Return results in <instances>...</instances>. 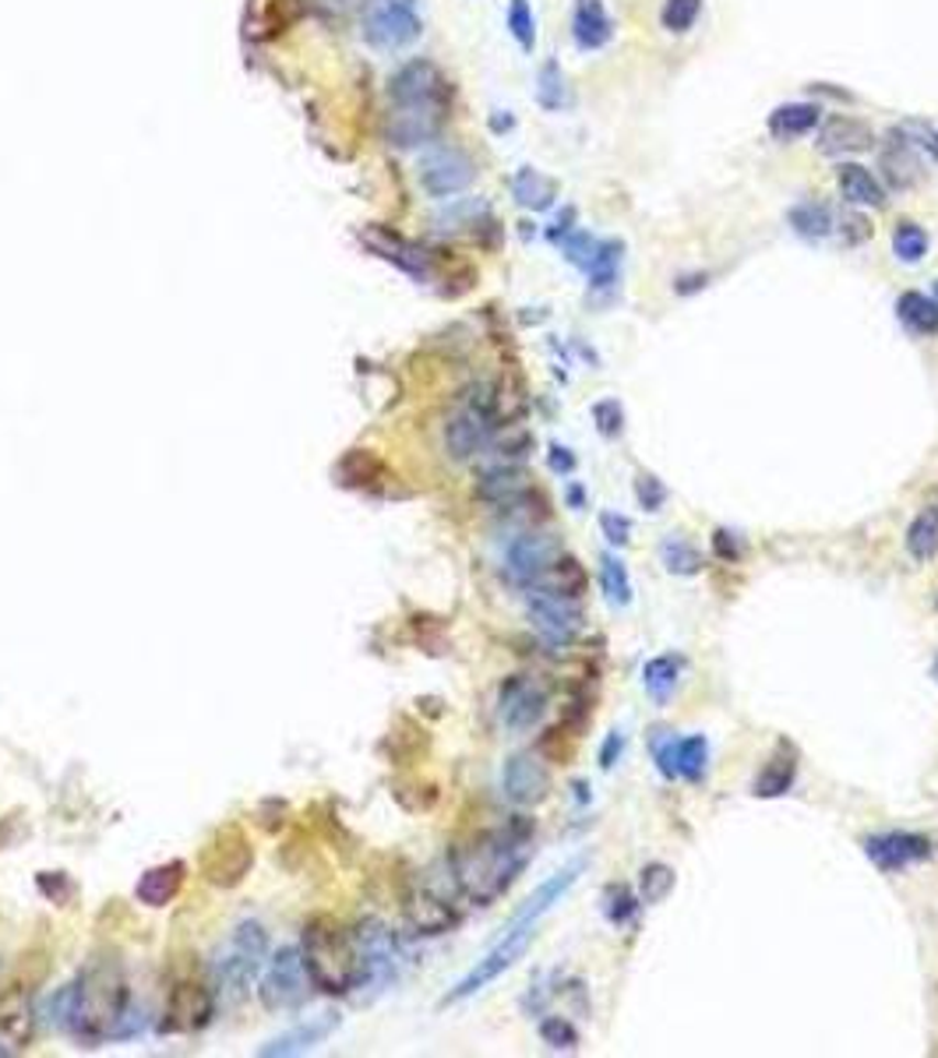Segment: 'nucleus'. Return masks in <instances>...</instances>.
Returning a JSON list of instances; mask_svg holds the SVG:
<instances>
[{
	"mask_svg": "<svg viewBox=\"0 0 938 1058\" xmlns=\"http://www.w3.org/2000/svg\"><path fill=\"white\" fill-rule=\"evenodd\" d=\"M127 981L124 970L110 960H96L78 978L60 988L49 1002L54 1023L75 1037L99 1040V1037H121V1023L127 1020Z\"/></svg>",
	"mask_w": 938,
	"mask_h": 1058,
	"instance_id": "obj_1",
	"label": "nucleus"
},
{
	"mask_svg": "<svg viewBox=\"0 0 938 1058\" xmlns=\"http://www.w3.org/2000/svg\"><path fill=\"white\" fill-rule=\"evenodd\" d=\"M529 861V826L523 829H498V833H483L473 844L459 847L448 858V876L456 879L459 896L477 903V906H491L498 896L509 893V886L515 882L518 871Z\"/></svg>",
	"mask_w": 938,
	"mask_h": 1058,
	"instance_id": "obj_2",
	"label": "nucleus"
},
{
	"mask_svg": "<svg viewBox=\"0 0 938 1058\" xmlns=\"http://www.w3.org/2000/svg\"><path fill=\"white\" fill-rule=\"evenodd\" d=\"M300 956L311 973V984L325 995H349L364 981L357 935L332 914H314L300 935Z\"/></svg>",
	"mask_w": 938,
	"mask_h": 1058,
	"instance_id": "obj_3",
	"label": "nucleus"
},
{
	"mask_svg": "<svg viewBox=\"0 0 938 1058\" xmlns=\"http://www.w3.org/2000/svg\"><path fill=\"white\" fill-rule=\"evenodd\" d=\"M498 424V396L491 385H477L469 389L466 399L459 402V410L448 416L445 424V448L451 452V459H473L477 452L491 445V434Z\"/></svg>",
	"mask_w": 938,
	"mask_h": 1058,
	"instance_id": "obj_4",
	"label": "nucleus"
},
{
	"mask_svg": "<svg viewBox=\"0 0 938 1058\" xmlns=\"http://www.w3.org/2000/svg\"><path fill=\"white\" fill-rule=\"evenodd\" d=\"M268 960V935L258 921H244V925L230 935L226 949H220V960H215V984L223 988V995L230 999H244L247 988L255 984V978L265 970Z\"/></svg>",
	"mask_w": 938,
	"mask_h": 1058,
	"instance_id": "obj_5",
	"label": "nucleus"
},
{
	"mask_svg": "<svg viewBox=\"0 0 938 1058\" xmlns=\"http://www.w3.org/2000/svg\"><path fill=\"white\" fill-rule=\"evenodd\" d=\"M311 973L304 967V956L297 946H282L272 960L265 964V973L258 981V999L268 1013H287L300 1010L311 992Z\"/></svg>",
	"mask_w": 938,
	"mask_h": 1058,
	"instance_id": "obj_6",
	"label": "nucleus"
},
{
	"mask_svg": "<svg viewBox=\"0 0 938 1058\" xmlns=\"http://www.w3.org/2000/svg\"><path fill=\"white\" fill-rule=\"evenodd\" d=\"M424 22L416 0H375L364 14V40L375 49H406L421 40Z\"/></svg>",
	"mask_w": 938,
	"mask_h": 1058,
	"instance_id": "obj_7",
	"label": "nucleus"
},
{
	"mask_svg": "<svg viewBox=\"0 0 938 1058\" xmlns=\"http://www.w3.org/2000/svg\"><path fill=\"white\" fill-rule=\"evenodd\" d=\"M250 865H255V847H250V839L241 826H223L205 844V854H201V876L220 889L241 886L247 879Z\"/></svg>",
	"mask_w": 938,
	"mask_h": 1058,
	"instance_id": "obj_8",
	"label": "nucleus"
},
{
	"mask_svg": "<svg viewBox=\"0 0 938 1058\" xmlns=\"http://www.w3.org/2000/svg\"><path fill=\"white\" fill-rule=\"evenodd\" d=\"M533 938H536V925H509L505 935H501V943L483 956V960L466 973V978L456 984V992H448V1002H459V999H469V995H477L483 992L488 984H494L501 973L512 970L518 960L526 956V949L533 946Z\"/></svg>",
	"mask_w": 938,
	"mask_h": 1058,
	"instance_id": "obj_9",
	"label": "nucleus"
},
{
	"mask_svg": "<svg viewBox=\"0 0 938 1058\" xmlns=\"http://www.w3.org/2000/svg\"><path fill=\"white\" fill-rule=\"evenodd\" d=\"M416 180L431 198H451L477 180V166L456 145H434L416 163Z\"/></svg>",
	"mask_w": 938,
	"mask_h": 1058,
	"instance_id": "obj_10",
	"label": "nucleus"
},
{
	"mask_svg": "<svg viewBox=\"0 0 938 1058\" xmlns=\"http://www.w3.org/2000/svg\"><path fill=\"white\" fill-rule=\"evenodd\" d=\"M215 1016V995L201 981H177L163 1005V1034H194Z\"/></svg>",
	"mask_w": 938,
	"mask_h": 1058,
	"instance_id": "obj_11",
	"label": "nucleus"
},
{
	"mask_svg": "<svg viewBox=\"0 0 938 1058\" xmlns=\"http://www.w3.org/2000/svg\"><path fill=\"white\" fill-rule=\"evenodd\" d=\"M448 103H406L392 107L384 121V138L395 148H424L442 134Z\"/></svg>",
	"mask_w": 938,
	"mask_h": 1058,
	"instance_id": "obj_12",
	"label": "nucleus"
},
{
	"mask_svg": "<svg viewBox=\"0 0 938 1058\" xmlns=\"http://www.w3.org/2000/svg\"><path fill=\"white\" fill-rule=\"evenodd\" d=\"M547 713V688L529 675H515L498 692V716L509 731H529Z\"/></svg>",
	"mask_w": 938,
	"mask_h": 1058,
	"instance_id": "obj_13",
	"label": "nucleus"
},
{
	"mask_svg": "<svg viewBox=\"0 0 938 1058\" xmlns=\"http://www.w3.org/2000/svg\"><path fill=\"white\" fill-rule=\"evenodd\" d=\"M526 614H529V625L550 643L572 639V635L579 632V621H582L576 597H561V593H547V590H529Z\"/></svg>",
	"mask_w": 938,
	"mask_h": 1058,
	"instance_id": "obj_14",
	"label": "nucleus"
},
{
	"mask_svg": "<svg viewBox=\"0 0 938 1058\" xmlns=\"http://www.w3.org/2000/svg\"><path fill=\"white\" fill-rule=\"evenodd\" d=\"M864 854H868V861L875 865V868H882V871H903V868H911V865L928 861L931 854H935V844H931L928 836H920V833L893 829V833L868 836V839H864Z\"/></svg>",
	"mask_w": 938,
	"mask_h": 1058,
	"instance_id": "obj_15",
	"label": "nucleus"
},
{
	"mask_svg": "<svg viewBox=\"0 0 938 1058\" xmlns=\"http://www.w3.org/2000/svg\"><path fill=\"white\" fill-rule=\"evenodd\" d=\"M652 759L667 780H702L710 766V745L702 734L692 737H652Z\"/></svg>",
	"mask_w": 938,
	"mask_h": 1058,
	"instance_id": "obj_16",
	"label": "nucleus"
},
{
	"mask_svg": "<svg viewBox=\"0 0 938 1058\" xmlns=\"http://www.w3.org/2000/svg\"><path fill=\"white\" fill-rule=\"evenodd\" d=\"M389 99H392V107L448 103V89H445L442 71L431 60H410L389 78Z\"/></svg>",
	"mask_w": 938,
	"mask_h": 1058,
	"instance_id": "obj_17",
	"label": "nucleus"
},
{
	"mask_svg": "<svg viewBox=\"0 0 938 1058\" xmlns=\"http://www.w3.org/2000/svg\"><path fill=\"white\" fill-rule=\"evenodd\" d=\"M357 935V949H360V964H364V984H389L395 978L399 967V946L392 932L381 925V921H364L354 932Z\"/></svg>",
	"mask_w": 938,
	"mask_h": 1058,
	"instance_id": "obj_18",
	"label": "nucleus"
},
{
	"mask_svg": "<svg viewBox=\"0 0 938 1058\" xmlns=\"http://www.w3.org/2000/svg\"><path fill=\"white\" fill-rule=\"evenodd\" d=\"M561 554L558 541L555 536H547V533H518L515 541L509 544V554H505V572L515 586H529L536 582V576L544 572V568L555 561Z\"/></svg>",
	"mask_w": 938,
	"mask_h": 1058,
	"instance_id": "obj_19",
	"label": "nucleus"
},
{
	"mask_svg": "<svg viewBox=\"0 0 938 1058\" xmlns=\"http://www.w3.org/2000/svg\"><path fill=\"white\" fill-rule=\"evenodd\" d=\"M547 787H550V777H547L544 762L536 759L533 751L512 755V759L505 762V769H501V791H505V798L512 804H523V809H529V804H536V801H544Z\"/></svg>",
	"mask_w": 938,
	"mask_h": 1058,
	"instance_id": "obj_20",
	"label": "nucleus"
},
{
	"mask_svg": "<svg viewBox=\"0 0 938 1058\" xmlns=\"http://www.w3.org/2000/svg\"><path fill=\"white\" fill-rule=\"evenodd\" d=\"M406 917L421 935H442L448 928H456L459 911L434 882H421L406 900Z\"/></svg>",
	"mask_w": 938,
	"mask_h": 1058,
	"instance_id": "obj_21",
	"label": "nucleus"
},
{
	"mask_svg": "<svg viewBox=\"0 0 938 1058\" xmlns=\"http://www.w3.org/2000/svg\"><path fill=\"white\" fill-rule=\"evenodd\" d=\"M875 142V134L864 121L858 116H847V113H833L826 116L823 131H818V153L826 156H847V153H864Z\"/></svg>",
	"mask_w": 938,
	"mask_h": 1058,
	"instance_id": "obj_22",
	"label": "nucleus"
},
{
	"mask_svg": "<svg viewBox=\"0 0 938 1058\" xmlns=\"http://www.w3.org/2000/svg\"><path fill=\"white\" fill-rule=\"evenodd\" d=\"M882 174L885 180L893 183L896 191H907L920 180V153L914 148V142L903 134L900 127L890 131V138H885L882 148Z\"/></svg>",
	"mask_w": 938,
	"mask_h": 1058,
	"instance_id": "obj_23",
	"label": "nucleus"
},
{
	"mask_svg": "<svg viewBox=\"0 0 938 1058\" xmlns=\"http://www.w3.org/2000/svg\"><path fill=\"white\" fill-rule=\"evenodd\" d=\"M183 879H188V865H183V861L156 865V868H148L145 876L138 879V886H134V896H138V903L159 911V906H170V903L180 896Z\"/></svg>",
	"mask_w": 938,
	"mask_h": 1058,
	"instance_id": "obj_24",
	"label": "nucleus"
},
{
	"mask_svg": "<svg viewBox=\"0 0 938 1058\" xmlns=\"http://www.w3.org/2000/svg\"><path fill=\"white\" fill-rule=\"evenodd\" d=\"M582 871H585V858H579L576 865H565L558 876H550V879L523 903V911L512 917V925H536V921H540V917L550 911V906H555V903L568 893V889L579 882Z\"/></svg>",
	"mask_w": 938,
	"mask_h": 1058,
	"instance_id": "obj_25",
	"label": "nucleus"
},
{
	"mask_svg": "<svg viewBox=\"0 0 938 1058\" xmlns=\"http://www.w3.org/2000/svg\"><path fill=\"white\" fill-rule=\"evenodd\" d=\"M611 14L603 0H576L572 14V36L582 49H600L611 43Z\"/></svg>",
	"mask_w": 938,
	"mask_h": 1058,
	"instance_id": "obj_26",
	"label": "nucleus"
},
{
	"mask_svg": "<svg viewBox=\"0 0 938 1058\" xmlns=\"http://www.w3.org/2000/svg\"><path fill=\"white\" fill-rule=\"evenodd\" d=\"M836 183H840V194L850 201L853 209H858V205L882 209L885 205V188L875 180V174L864 170L861 163H844L840 174H836Z\"/></svg>",
	"mask_w": 938,
	"mask_h": 1058,
	"instance_id": "obj_27",
	"label": "nucleus"
},
{
	"mask_svg": "<svg viewBox=\"0 0 938 1058\" xmlns=\"http://www.w3.org/2000/svg\"><path fill=\"white\" fill-rule=\"evenodd\" d=\"M335 1031V1016H322V1020H311V1023H300V1027L279 1034L276 1040H268L265 1048H258V1055H304L314 1045H322V1040Z\"/></svg>",
	"mask_w": 938,
	"mask_h": 1058,
	"instance_id": "obj_28",
	"label": "nucleus"
},
{
	"mask_svg": "<svg viewBox=\"0 0 938 1058\" xmlns=\"http://www.w3.org/2000/svg\"><path fill=\"white\" fill-rule=\"evenodd\" d=\"M823 124V107L815 103H783L769 113V131L777 138H801V134L815 131Z\"/></svg>",
	"mask_w": 938,
	"mask_h": 1058,
	"instance_id": "obj_29",
	"label": "nucleus"
},
{
	"mask_svg": "<svg viewBox=\"0 0 938 1058\" xmlns=\"http://www.w3.org/2000/svg\"><path fill=\"white\" fill-rule=\"evenodd\" d=\"M582 586H585V572H582V565L576 558H558L550 561L540 576H536V582L529 586V590H547V593H561V597H579L582 593Z\"/></svg>",
	"mask_w": 938,
	"mask_h": 1058,
	"instance_id": "obj_30",
	"label": "nucleus"
},
{
	"mask_svg": "<svg viewBox=\"0 0 938 1058\" xmlns=\"http://www.w3.org/2000/svg\"><path fill=\"white\" fill-rule=\"evenodd\" d=\"M896 318L903 322V328L914 335H935L938 332V300L911 290L896 300Z\"/></svg>",
	"mask_w": 938,
	"mask_h": 1058,
	"instance_id": "obj_31",
	"label": "nucleus"
},
{
	"mask_svg": "<svg viewBox=\"0 0 938 1058\" xmlns=\"http://www.w3.org/2000/svg\"><path fill=\"white\" fill-rule=\"evenodd\" d=\"M907 550L914 561L938 558V501H928L907 526Z\"/></svg>",
	"mask_w": 938,
	"mask_h": 1058,
	"instance_id": "obj_32",
	"label": "nucleus"
},
{
	"mask_svg": "<svg viewBox=\"0 0 938 1058\" xmlns=\"http://www.w3.org/2000/svg\"><path fill=\"white\" fill-rule=\"evenodd\" d=\"M512 198L523 209L544 212L555 205V183H550L544 174H536L533 166H523V170L512 177Z\"/></svg>",
	"mask_w": 938,
	"mask_h": 1058,
	"instance_id": "obj_33",
	"label": "nucleus"
},
{
	"mask_svg": "<svg viewBox=\"0 0 938 1058\" xmlns=\"http://www.w3.org/2000/svg\"><path fill=\"white\" fill-rule=\"evenodd\" d=\"M678 681H681V660L678 657H657L643 667V684L652 702H667L670 695L678 692Z\"/></svg>",
	"mask_w": 938,
	"mask_h": 1058,
	"instance_id": "obj_34",
	"label": "nucleus"
},
{
	"mask_svg": "<svg viewBox=\"0 0 938 1058\" xmlns=\"http://www.w3.org/2000/svg\"><path fill=\"white\" fill-rule=\"evenodd\" d=\"M794 772H797V755H791V748H786V755H777V759H769V766L759 772V780H756V798H780L791 791V783H794Z\"/></svg>",
	"mask_w": 938,
	"mask_h": 1058,
	"instance_id": "obj_35",
	"label": "nucleus"
},
{
	"mask_svg": "<svg viewBox=\"0 0 938 1058\" xmlns=\"http://www.w3.org/2000/svg\"><path fill=\"white\" fill-rule=\"evenodd\" d=\"M660 558L667 565V572H674V576H699L702 568H706L702 550L692 541H684V536H667L660 547Z\"/></svg>",
	"mask_w": 938,
	"mask_h": 1058,
	"instance_id": "obj_36",
	"label": "nucleus"
},
{
	"mask_svg": "<svg viewBox=\"0 0 938 1058\" xmlns=\"http://www.w3.org/2000/svg\"><path fill=\"white\" fill-rule=\"evenodd\" d=\"M791 226L797 237L823 241L833 233V212L823 205V201H801V205L791 209Z\"/></svg>",
	"mask_w": 938,
	"mask_h": 1058,
	"instance_id": "obj_37",
	"label": "nucleus"
},
{
	"mask_svg": "<svg viewBox=\"0 0 938 1058\" xmlns=\"http://www.w3.org/2000/svg\"><path fill=\"white\" fill-rule=\"evenodd\" d=\"M600 586L614 608H625L632 600V582H628V568L622 565L617 554H603L600 558Z\"/></svg>",
	"mask_w": 938,
	"mask_h": 1058,
	"instance_id": "obj_38",
	"label": "nucleus"
},
{
	"mask_svg": "<svg viewBox=\"0 0 938 1058\" xmlns=\"http://www.w3.org/2000/svg\"><path fill=\"white\" fill-rule=\"evenodd\" d=\"M893 255H896L903 265H917L920 258L928 255V233L920 230L917 223L903 220V223L893 230Z\"/></svg>",
	"mask_w": 938,
	"mask_h": 1058,
	"instance_id": "obj_39",
	"label": "nucleus"
},
{
	"mask_svg": "<svg viewBox=\"0 0 938 1058\" xmlns=\"http://www.w3.org/2000/svg\"><path fill=\"white\" fill-rule=\"evenodd\" d=\"M603 914H607L611 925L628 928L635 921V914H639V900H635V893L628 886L614 882V886H607V893H603Z\"/></svg>",
	"mask_w": 938,
	"mask_h": 1058,
	"instance_id": "obj_40",
	"label": "nucleus"
},
{
	"mask_svg": "<svg viewBox=\"0 0 938 1058\" xmlns=\"http://www.w3.org/2000/svg\"><path fill=\"white\" fill-rule=\"evenodd\" d=\"M536 103L544 110H561L568 103V86H565V75L555 60H547L540 67V78H536Z\"/></svg>",
	"mask_w": 938,
	"mask_h": 1058,
	"instance_id": "obj_41",
	"label": "nucleus"
},
{
	"mask_svg": "<svg viewBox=\"0 0 938 1058\" xmlns=\"http://www.w3.org/2000/svg\"><path fill=\"white\" fill-rule=\"evenodd\" d=\"M0 1034L11 1037L14 1045L29 1040V1005L22 1002L19 992H11L0 999Z\"/></svg>",
	"mask_w": 938,
	"mask_h": 1058,
	"instance_id": "obj_42",
	"label": "nucleus"
},
{
	"mask_svg": "<svg viewBox=\"0 0 938 1058\" xmlns=\"http://www.w3.org/2000/svg\"><path fill=\"white\" fill-rule=\"evenodd\" d=\"M509 29L515 43L523 49H533L536 43V19H533V8L529 0H509Z\"/></svg>",
	"mask_w": 938,
	"mask_h": 1058,
	"instance_id": "obj_43",
	"label": "nucleus"
},
{
	"mask_svg": "<svg viewBox=\"0 0 938 1058\" xmlns=\"http://www.w3.org/2000/svg\"><path fill=\"white\" fill-rule=\"evenodd\" d=\"M702 14V0H667L663 4V29L667 32H689Z\"/></svg>",
	"mask_w": 938,
	"mask_h": 1058,
	"instance_id": "obj_44",
	"label": "nucleus"
},
{
	"mask_svg": "<svg viewBox=\"0 0 938 1058\" xmlns=\"http://www.w3.org/2000/svg\"><path fill=\"white\" fill-rule=\"evenodd\" d=\"M639 882H643V900L660 903L670 896V889H674V871H670L667 865H646Z\"/></svg>",
	"mask_w": 938,
	"mask_h": 1058,
	"instance_id": "obj_45",
	"label": "nucleus"
},
{
	"mask_svg": "<svg viewBox=\"0 0 938 1058\" xmlns=\"http://www.w3.org/2000/svg\"><path fill=\"white\" fill-rule=\"evenodd\" d=\"M540 1037H544V1045H550L555 1051H568V1048L579 1045V1034L565 1016H547L540 1023Z\"/></svg>",
	"mask_w": 938,
	"mask_h": 1058,
	"instance_id": "obj_46",
	"label": "nucleus"
},
{
	"mask_svg": "<svg viewBox=\"0 0 938 1058\" xmlns=\"http://www.w3.org/2000/svg\"><path fill=\"white\" fill-rule=\"evenodd\" d=\"M900 131L907 134V138L914 142V148L920 156H928L938 163V131L925 121H911V124H900Z\"/></svg>",
	"mask_w": 938,
	"mask_h": 1058,
	"instance_id": "obj_47",
	"label": "nucleus"
},
{
	"mask_svg": "<svg viewBox=\"0 0 938 1058\" xmlns=\"http://www.w3.org/2000/svg\"><path fill=\"white\" fill-rule=\"evenodd\" d=\"M635 498H639L643 512H660V505L667 501V487L657 477H639L635 480Z\"/></svg>",
	"mask_w": 938,
	"mask_h": 1058,
	"instance_id": "obj_48",
	"label": "nucleus"
},
{
	"mask_svg": "<svg viewBox=\"0 0 938 1058\" xmlns=\"http://www.w3.org/2000/svg\"><path fill=\"white\" fill-rule=\"evenodd\" d=\"M600 530L607 536L611 547H625L632 541V523L628 515H617V512H600Z\"/></svg>",
	"mask_w": 938,
	"mask_h": 1058,
	"instance_id": "obj_49",
	"label": "nucleus"
},
{
	"mask_svg": "<svg viewBox=\"0 0 938 1058\" xmlns=\"http://www.w3.org/2000/svg\"><path fill=\"white\" fill-rule=\"evenodd\" d=\"M593 416H596V427L607 434V438H617V434H622L625 413H622V407H617V402H596Z\"/></svg>",
	"mask_w": 938,
	"mask_h": 1058,
	"instance_id": "obj_50",
	"label": "nucleus"
},
{
	"mask_svg": "<svg viewBox=\"0 0 938 1058\" xmlns=\"http://www.w3.org/2000/svg\"><path fill=\"white\" fill-rule=\"evenodd\" d=\"M622 748H625L622 731H611V734H607V742H603V748H600V766H603V769H611V766L617 762V755H622Z\"/></svg>",
	"mask_w": 938,
	"mask_h": 1058,
	"instance_id": "obj_51",
	"label": "nucleus"
},
{
	"mask_svg": "<svg viewBox=\"0 0 938 1058\" xmlns=\"http://www.w3.org/2000/svg\"><path fill=\"white\" fill-rule=\"evenodd\" d=\"M550 469H555V474H572L576 456L568 448H561V445H550Z\"/></svg>",
	"mask_w": 938,
	"mask_h": 1058,
	"instance_id": "obj_52",
	"label": "nucleus"
},
{
	"mask_svg": "<svg viewBox=\"0 0 938 1058\" xmlns=\"http://www.w3.org/2000/svg\"><path fill=\"white\" fill-rule=\"evenodd\" d=\"M713 541H716V550H719V554H724V558H727V561H734V558H737V547L730 544V533H716V536H713Z\"/></svg>",
	"mask_w": 938,
	"mask_h": 1058,
	"instance_id": "obj_53",
	"label": "nucleus"
},
{
	"mask_svg": "<svg viewBox=\"0 0 938 1058\" xmlns=\"http://www.w3.org/2000/svg\"><path fill=\"white\" fill-rule=\"evenodd\" d=\"M568 505H582V487H568Z\"/></svg>",
	"mask_w": 938,
	"mask_h": 1058,
	"instance_id": "obj_54",
	"label": "nucleus"
},
{
	"mask_svg": "<svg viewBox=\"0 0 938 1058\" xmlns=\"http://www.w3.org/2000/svg\"><path fill=\"white\" fill-rule=\"evenodd\" d=\"M931 675H935V681H938V660H935V667H931Z\"/></svg>",
	"mask_w": 938,
	"mask_h": 1058,
	"instance_id": "obj_55",
	"label": "nucleus"
},
{
	"mask_svg": "<svg viewBox=\"0 0 938 1058\" xmlns=\"http://www.w3.org/2000/svg\"><path fill=\"white\" fill-rule=\"evenodd\" d=\"M935 297H938V282H935Z\"/></svg>",
	"mask_w": 938,
	"mask_h": 1058,
	"instance_id": "obj_56",
	"label": "nucleus"
}]
</instances>
